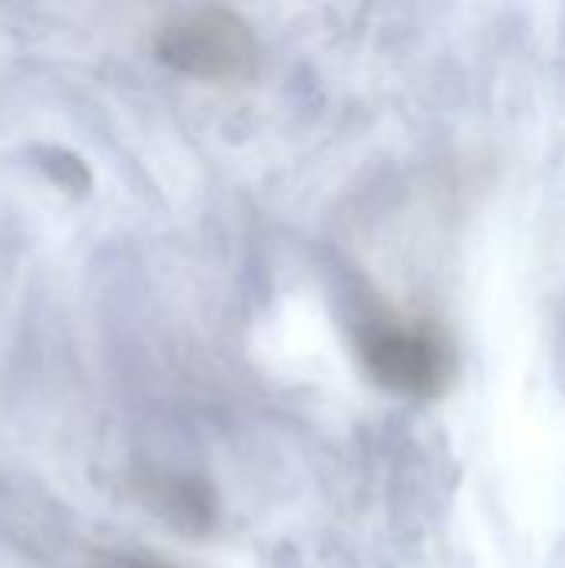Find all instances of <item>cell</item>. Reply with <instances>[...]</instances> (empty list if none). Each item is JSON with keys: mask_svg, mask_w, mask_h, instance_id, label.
I'll list each match as a JSON object with an SVG mask.
<instances>
[{"mask_svg": "<svg viewBox=\"0 0 565 568\" xmlns=\"http://www.w3.org/2000/svg\"><path fill=\"white\" fill-rule=\"evenodd\" d=\"M157 50L167 63L196 77H243L256 60L250 27L236 13L213 7L173 17L157 37Z\"/></svg>", "mask_w": 565, "mask_h": 568, "instance_id": "obj_1", "label": "cell"}, {"mask_svg": "<svg viewBox=\"0 0 565 568\" xmlns=\"http://www.w3.org/2000/svg\"><path fill=\"white\" fill-rule=\"evenodd\" d=\"M370 373L393 393L433 396L446 376V356L433 333L406 326H376L363 339Z\"/></svg>", "mask_w": 565, "mask_h": 568, "instance_id": "obj_2", "label": "cell"}]
</instances>
